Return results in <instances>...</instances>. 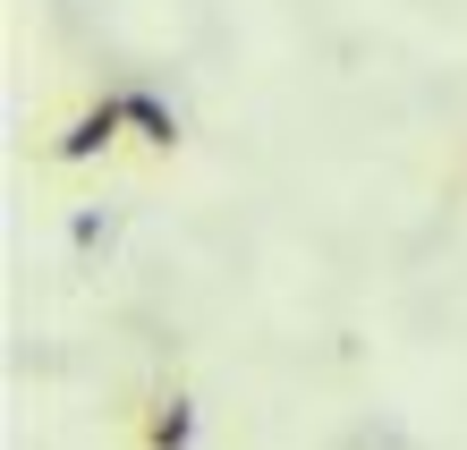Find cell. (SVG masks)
Listing matches in <instances>:
<instances>
[{
    "label": "cell",
    "instance_id": "6da1fadb",
    "mask_svg": "<svg viewBox=\"0 0 467 450\" xmlns=\"http://www.w3.org/2000/svg\"><path fill=\"white\" fill-rule=\"evenodd\" d=\"M119 136H128L119 94H94L86 110H68V120L43 136V162H60V171H86V162H111V153H119Z\"/></svg>",
    "mask_w": 467,
    "mask_h": 450
},
{
    "label": "cell",
    "instance_id": "7a4b0ae2",
    "mask_svg": "<svg viewBox=\"0 0 467 450\" xmlns=\"http://www.w3.org/2000/svg\"><path fill=\"white\" fill-rule=\"evenodd\" d=\"M204 416H196V391H187L179 374H161L145 391V408H136V450H196Z\"/></svg>",
    "mask_w": 467,
    "mask_h": 450
},
{
    "label": "cell",
    "instance_id": "3957f363",
    "mask_svg": "<svg viewBox=\"0 0 467 450\" xmlns=\"http://www.w3.org/2000/svg\"><path fill=\"white\" fill-rule=\"evenodd\" d=\"M119 110H128V136L145 153H179V110L161 102L153 86H119Z\"/></svg>",
    "mask_w": 467,
    "mask_h": 450
}]
</instances>
